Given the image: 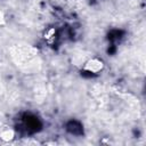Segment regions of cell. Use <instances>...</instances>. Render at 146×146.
Returning a JSON list of instances; mask_svg holds the SVG:
<instances>
[{"instance_id":"6da1fadb","label":"cell","mask_w":146,"mask_h":146,"mask_svg":"<svg viewBox=\"0 0 146 146\" xmlns=\"http://www.w3.org/2000/svg\"><path fill=\"white\" fill-rule=\"evenodd\" d=\"M23 123L27 130V132L30 133H35L39 132L42 128V122L40 121V119L38 116H35L32 113H25L23 115Z\"/></svg>"},{"instance_id":"7a4b0ae2","label":"cell","mask_w":146,"mask_h":146,"mask_svg":"<svg viewBox=\"0 0 146 146\" xmlns=\"http://www.w3.org/2000/svg\"><path fill=\"white\" fill-rule=\"evenodd\" d=\"M66 130L74 135V136H81L83 135V127L82 124L76 120H71L66 123Z\"/></svg>"},{"instance_id":"3957f363","label":"cell","mask_w":146,"mask_h":146,"mask_svg":"<svg viewBox=\"0 0 146 146\" xmlns=\"http://www.w3.org/2000/svg\"><path fill=\"white\" fill-rule=\"evenodd\" d=\"M124 35V31L122 30H119V29H115V30H112L108 32L107 34V40L111 41V42H115V41H119L123 38Z\"/></svg>"},{"instance_id":"277c9868","label":"cell","mask_w":146,"mask_h":146,"mask_svg":"<svg viewBox=\"0 0 146 146\" xmlns=\"http://www.w3.org/2000/svg\"><path fill=\"white\" fill-rule=\"evenodd\" d=\"M81 75L83 78H94V76H96V74L94 72H91V71H82Z\"/></svg>"},{"instance_id":"5b68a950","label":"cell","mask_w":146,"mask_h":146,"mask_svg":"<svg viewBox=\"0 0 146 146\" xmlns=\"http://www.w3.org/2000/svg\"><path fill=\"white\" fill-rule=\"evenodd\" d=\"M115 51H116V47H115L114 44H111V46L108 47V49H107V52H108L110 55H113Z\"/></svg>"}]
</instances>
